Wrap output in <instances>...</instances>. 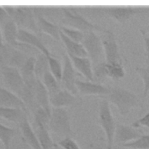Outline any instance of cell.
I'll return each instance as SVG.
<instances>
[{
  "mask_svg": "<svg viewBox=\"0 0 149 149\" xmlns=\"http://www.w3.org/2000/svg\"><path fill=\"white\" fill-rule=\"evenodd\" d=\"M109 93L100 97L116 106L119 114L125 118L136 108H143L142 98L136 93L119 86H109Z\"/></svg>",
  "mask_w": 149,
  "mask_h": 149,
  "instance_id": "obj_1",
  "label": "cell"
},
{
  "mask_svg": "<svg viewBox=\"0 0 149 149\" xmlns=\"http://www.w3.org/2000/svg\"><path fill=\"white\" fill-rule=\"evenodd\" d=\"M95 9L99 15L113 19L118 23L125 24L137 15L149 12L148 6L132 5L101 6Z\"/></svg>",
  "mask_w": 149,
  "mask_h": 149,
  "instance_id": "obj_2",
  "label": "cell"
},
{
  "mask_svg": "<svg viewBox=\"0 0 149 149\" xmlns=\"http://www.w3.org/2000/svg\"><path fill=\"white\" fill-rule=\"evenodd\" d=\"M61 11L62 26L73 28L84 33L89 31L102 33L107 29L98 24L91 23L74 9L62 6Z\"/></svg>",
  "mask_w": 149,
  "mask_h": 149,
  "instance_id": "obj_3",
  "label": "cell"
},
{
  "mask_svg": "<svg viewBox=\"0 0 149 149\" xmlns=\"http://www.w3.org/2000/svg\"><path fill=\"white\" fill-rule=\"evenodd\" d=\"M98 123L106 136L107 148L112 149L116 123L111 112L109 102L102 98H101L98 106Z\"/></svg>",
  "mask_w": 149,
  "mask_h": 149,
  "instance_id": "obj_4",
  "label": "cell"
},
{
  "mask_svg": "<svg viewBox=\"0 0 149 149\" xmlns=\"http://www.w3.org/2000/svg\"><path fill=\"white\" fill-rule=\"evenodd\" d=\"M49 130L65 137H71L73 135L69 113L66 108H51Z\"/></svg>",
  "mask_w": 149,
  "mask_h": 149,
  "instance_id": "obj_5",
  "label": "cell"
},
{
  "mask_svg": "<svg viewBox=\"0 0 149 149\" xmlns=\"http://www.w3.org/2000/svg\"><path fill=\"white\" fill-rule=\"evenodd\" d=\"M81 44L93 66L105 61L104 48L101 37L95 31L84 33V37Z\"/></svg>",
  "mask_w": 149,
  "mask_h": 149,
  "instance_id": "obj_6",
  "label": "cell"
},
{
  "mask_svg": "<svg viewBox=\"0 0 149 149\" xmlns=\"http://www.w3.org/2000/svg\"><path fill=\"white\" fill-rule=\"evenodd\" d=\"M100 36L104 48L106 63L123 64L122 55L114 32L106 29L105 31L101 33V35Z\"/></svg>",
  "mask_w": 149,
  "mask_h": 149,
  "instance_id": "obj_7",
  "label": "cell"
},
{
  "mask_svg": "<svg viewBox=\"0 0 149 149\" xmlns=\"http://www.w3.org/2000/svg\"><path fill=\"white\" fill-rule=\"evenodd\" d=\"M12 19L19 29H25L37 34L39 31L33 8L29 6H15Z\"/></svg>",
  "mask_w": 149,
  "mask_h": 149,
  "instance_id": "obj_8",
  "label": "cell"
},
{
  "mask_svg": "<svg viewBox=\"0 0 149 149\" xmlns=\"http://www.w3.org/2000/svg\"><path fill=\"white\" fill-rule=\"evenodd\" d=\"M1 73L5 88L17 95L24 86V81L19 69L8 66H1Z\"/></svg>",
  "mask_w": 149,
  "mask_h": 149,
  "instance_id": "obj_9",
  "label": "cell"
},
{
  "mask_svg": "<svg viewBox=\"0 0 149 149\" xmlns=\"http://www.w3.org/2000/svg\"><path fill=\"white\" fill-rule=\"evenodd\" d=\"M63 71L61 84L63 88H65L72 93L79 95L76 83L77 80L76 70L71 62L68 54L63 55Z\"/></svg>",
  "mask_w": 149,
  "mask_h": 149,
  "instance_id": "obj_10",
  "label": "cell"
},
{
  "mask_svg": "<svg viewBox=\"0 0 149 149\" xmlns=\"http://www.w3.org/2000/svg\"><path fill=\"white\" fill-rule=\"evenodd\" d=\"M50 104L54 108H65L77 106L81 104V97L68 90L62 88L59 91L49 97Z\"/></svg>",
  "mask_w": 149,
  "mask_h": 149,
  "instance_id": "obj_11",
  "label": "cell"
},
{
  "mask_svg": "<svg viewBox=\"0 0 149 149\" xmlns=\"http://www.w3.org/2000/svg\"><path fill=\"white\" fill-rule=\"evenodd\" d=\"M79 95H97L100 98L109 93V86L98 84L91 81L77 79L76 83Z\"/></svg>",
  "mask_w": 149,
  "mask_h": 149,
  "instance_id": "obj_12",
  "label": "cell"
},
{
  "mask_svg": "<svg viewBox=\"0 0 149 149\" xmlns=\"http://www.w3.org/2000/svg\"><path fill=\"white\" fill-rule=\"evenodd\" d=\"M17 41L20 43L25 44L29 47L38 50L40 53L47 56L52 55L41 39L33 32L25 29H19Z\"/></svg>",
  "mask_w": 149,
  "mask_h": 149,
  "instance_id": "obj_13",
  "label": "cell"
},
{
  "mask_svg": "<svg viewBox=\"0 0 149 149\" xmlns=\"http://www.w3.org/2000/svg\"><path fill=\"white\" fill-rule=\"evenodd\" d=\"M143 134L139 128L134 127L131 125L118 123L115 132L114 141L122 145L137 139Z\"/></svg>",
  "mask_w": 149,
  "mask_h": 149,
  "instance_id": "obj_14",
  "label": "cell"
},
{
  "mask_svg": "<svg viewBox=\"0 0 149 149\" xmlns=\"http://www.w3.org/2000/svg\"><path fill=\"white\" fill-rule=\"evenodd\" d=\"M34 14L38 31L49 36L53 39L61 41L59 25L52 22L40 13H34Z\"/></svg>",
  "mask_w": 149,
  "mask_h": 149,
  "instance_id": "obj_15",
  "label": "cell"
},
{
  "mask_svg": "<svg viewBox=\"0 0 149 149\" xmlns=\"http://www.w3.org/2000/svg\"><path fill=\"white\" fill-rule=\"evenodd\" d=\"M1 28L5 44L16 48L17 47L31 48L25 44L18 42L17 34L19 27L12 19L7 22L2 27H1Z\"/></svg>",
  "mask_w": 149,
  "mask_h": 149,
  "instance_id": "obj_16",
  "label": "cell"
},
{
  "mask_svg": "<svg viewBox=\"0 0 149 149\" xmlns=\"http://www.w3.org/2000/svg\"><path fill=\"white\" fill-rule=\"evenodd\" d=\"M68 55L75 70L87 80L93 81V65L90 59L88 57L77 56L69 54Z\"/></svg>",
  "mask_w": 149,
  "mask_h": 149,
  "instance_id": "obj_17",
  "label": "cell"
},
{
  "mask_svg": "<svg viewBox=\"0 0 149 149\" xmlns=\"http://www.w3.org/2000/svg\"><path fill=\"white\" fill-rule=\"evenodd\" d=\"M0 106L22 108L28 111L23 101L16 94L2 87H0Z\"/></svg>",
  "mask_w": 149,
  "mask_h": 149,
  "instance_id": "obj_18",
  "label": "cell"
},
{
  "mask_svg": "<svg viewBox=\"0 0 149 149\" xmlns=\"http://www.w3.org/2000/svg\"><path fill=\"white\" fill-rule=\"evenodd\" d=\"M19 126L21 131L23 141L28 144L32 149H41L37 136L34 130L32 128L28 118L22 122Z\"/></svg>",
  "mask_w": 149,
  "mask_h": 149,
  "instance_id": "obj_19",
  "label": "cell"
},
{
  "mask_svg": "<svg viewBox=\"0 0 149 149\" xmlns=\"http://www.w3.org/2000/svg\"><path fill=\"white\" fill-rule=\"evenodd\" d=\"M29 112L22 108L3 107L0 106V118L8 122L19 125L25 119L28 118Z\"/></svg>",
  "mask_w": 149,
  "mask_h": 149,
  "instance_id": "obj_20",
  "label": "cell"
},
{
  "mask_svg": "<svg viewBox=\"0 0 149 149\" xmlns=\"http://www.w3.org/2000/svg\"><path fill=\"white\" fill-rule=\"evenodd\" d=\"M35 101L37 107H41L51 113L49 95L42 82L37 79L35 87Z\"/></svg>",
  "mask_w": 149,
  "mask_h": 149,
  "instance_id": "obj_21",
  "label": "cell"
},
{
  "mask_svg": "<svg viewBox=\"0 0 149 149\" xmlns=\"http://www.w3.org/2000/svg\"><path fill=\"white\" fill-rule=\"evenodd\" d=\"M60 40L63 43L66 52L68 54L81 57H88L87 54L81 42L74 41L66 36H65L60 30Z\"/></svg>",
  "mask_w": 149,
  "mask_h": 149,
  "instance_id": "obj_22",
  "label": "cell"
},
{
  "mask_svg": "<svg viewBox=\"0 0 149 149\" xmlns=\"http://www.w3.org/2000/svg\"><path fill=\"white\" fill-rule=\"evenodd\" d=\"M35 63L36 56H29L19 69L25 83L35 82L37 80L35 74Z\"/></svg>",
  "mask_w": 149,
  "mask_h": 149,
  "instance_id": "obj_23",
  "label": "cell"
},
{
  "mask_svg": "<svg viewBox=\"0 0 149 149\" xmlns=\"http://www.w3.org/2000/svg\"><path fill=\"white\" fill-rule=\"evenodd\" d=\"M34 131L37 136L41 149H52L57 146L50 136L49 129L45 127H35Z\"/></svg>",
  "mask_w": 149,
  "mask_h": 149,
  "instance_id": "obj_24",
  "label": "cell"
},
{
  "mask_svg": "<svg viewBox=\"0 0 149 149\" xmlns=\"http://www.w3.org/2000/svg\"><path fill=\"white\" fill-rule=\"evenodd\" d=\"M35 127L49 129L51 113L41 107H37L33 112Z\"/></svg>",
  "mask_w": 149,
  "mask_h": 149,
  "instance_id": "obj_25",
  "label": "cell"
},
{
  "mask_svg": "<svg viewBox=\"0 0 149 149\" xmlns=\"http://www.w3.org/2000/svg\"><path fill=\"white\" fill-rule=\"evenodd\" d=\"M40 80L42 82L45 87L47 88L49 93V97L57 93L62 88L61 83L49 72V71L45 73Z\"/></svg>",
  "mask_w": 149,
  "mask_h": 149,
  "instance_id": "obj_26",
  "label": "cell"
},
{
  "mask_svg": "<svg viewBox=\"0 0 149 149\" xmlns=\"http://www.w3.org/2000/svg\"><path fill=\"white\" fill-rule=\"evenodd\" d=\"M144 67H136L135 71L141 77L144 84V88L142 95V101L144 105L145 100L147 97L149 91V58H146Z\"/></svg>",
  "mask_w": 149,
  "mask_h": 149,
  "instance_id": "obj_27",
  "label": "cell"
},
{
  "mask_svg": "<svg viewBox=\"0 0 149 149\" xmlns=\"http://www.w3.org/2000/svg\"><path fill=\"white\" fill-rule=\"evenodd\" d=\"M49 71L48 56L45 55L40 53L36 56L35 63V74L36 77L41 80L45 73Z\"/></svg>",
  "mask_w": 149,
  "mask_h": 149,
  "instance_id": "obj_28",
  "label": "cell"
},
{
  "mask_svg": "<svg viewBox=\"0 0 149 149\" xmlns=\"http://www.w3.org/2000/svg\"><path fill=\"white\" fill-rule=\"evenodd\" d=\"M17 133L16 129L6 126L0 122V141L5 149H10V142Z\"/></svg>",
  "mask_w": 149,
  "mask_h": 149,
  "instance_id": "obj_29",
  "label": "cell"
},
{
  "mask_svg": "<svg viewBox=\"0 0 149 149\" xmlns=\"http://www.w3.org/2000/svg\"><path fill=\"white\" fill-rule=\"evenodd\" d=\"M106 67L108 78H111L113 81H118L122 79L125 76V70L123 64L118 63H106Z\"/></svg>",
  "mask_w": 149,
  "mask_h": 149,
  "instance_id": "obj_30",
  "label": "cell"
},
{
  "mask_svg": "<svg viewBox=\"0 0 149 149\" xmlns=\"http://www.w3.org/2000/svg\"><path fill=\"white\" fill-rule=\"evenodd\" d=\"M108 78L106 62H102L93 66V81L103 84Z\"/></svg>",
  "mask_w": 149,
  "mask_h": 149,
  "instance_id": "obj_31",
  "label": "cell"
},
{
  "mask_svg": "<svg viewBox=\"0 0 149 149\" xmlns=\"http://www.w3.org/2000/svg\"><path fill=\"white\" fill-rule=\"evenodd\" d=\"M49 72L61 83L63 71V64L52 55L48 56Z\"/></svg>",
  "mask_w": 149,
  "mask_h": 149,
  "instance_id": "obj_32",
  "label": "cell"
},
{
  "mask_svg": "<svg viewBox=\"0 0 149 149\" xmlns=\"http://www.w3.org/2000/svg\"><path fill=\"white\" fill-rule=\"evenodd\" d=\"M122 146L130 149H149V134H143L137 139L123 144Z\"/></svg>",
  "mask_w": 149,
  "mask_h": 149,
  "instance_id": "obj_33",
  "label": "cell"
},
{
  "mask_svg": "<svg viewBox=\"0 0 149 149\" xmlns=\"http://www.w3.org/2000/svg\"><path fill=\"white\" fill-rule=\"evenodd\" d=\"M59 29L62 33L74 41L81 43L84 37V33L79 30L62 25H59Z\"/></svg>",
  "mask_w": 149,
  "mask_h": 149,
  "instance_id": "obj_34",
  "label": "cell"
},
{
  "mask_svg": "<svg viewBox=\"0 0 149 149\" xmlns=\"http://www.w3.org/2000/svg\"><path fill=\"white\" fill-rule=\"evenodd\" d=\"M58 144L63 149H80L77 143L71 137H64Z\"/></svg>",
  "mask_w": 149,
  "mask_h": 149,
  "instance_id": "obj_35",
  "label": "cell"
},
{
  "mask_svg": "<svg viewBox=\"0 0 149 149\" xmlns=\"http://www.w3.org/2000/svg\"><path fill=\"white\" fill-rule=\"evenodd\" d=\"M131 126L136 128H139L141 126L146 127L149 129V112L146 113L143 116L134 121Z\"/></svg>",
  "mask_w": 149,
  "mask_h": 149,
  "instance_id": "obj_36",
  "label": "cell"
},
{
  "mask_svg": "<svg viewBox=\"0 0 149 149\" xmlns=\"http://www.w3.org/2000/svg\"><path fill=\"white\" fill-rule=\"evenodd\" d=\"M11 19V17L3 6L0 5V26L2 27L4 24Z\"/></svg>",
  "mask_w": 149,
  "mask_h": 149,
  "instance_id": "obj_37",
  "label": "cell"
},
{
  "mask_svg": "<svg viewBox=\"0 0 149 149\" xmlns=\"http://www.w3.org/2000/svg\"><path fill=\"white\" fill-rule=\"evenodd\" d=\"M142 36L144 43V55L146 56V58H149V37H147L146 35H144Z\"/></svg>",
  "mask_w": 149,
  "mask_h": 149,
  "instance_id": "obj_38",
  "label": "cell"
},
{
  "mask_svg": "<svg viewBox=\"0 0 149 149\" xmlns=\"http://www.w3.org/2000/svg\"><path fill=\"white\" fill-rule=\"evenodd\" d=\"M140 31L141 33V34H142V36L144 35H146L147 33H149V24L144 27H143L141 29H140Z\"/></svg>",
  "mask_w": 149,
  "mask_h": 149,
  "instance_id": "obj_39",
  "label": "cell"
},
{
  "mask_svg": "<svg viewBox=\"0 0 149 149\" xmlns=\"http://www.w3.org/2000/svg\"><path fill=\"white\" fill-rule=\"evenodd\" d=\"M5 42L3 41V36H2V30L0 26V49H1L2 48H3L5 46Z\"/></svg>",
  "mask_w": 149,
  "mask_h": 149,
  "instance_id": "obj_40",
  "label": "cell"
},
{
  "mask_svg": "<svg viewBox=\"0 0 149 149\" xmlns=\"http://www.w3.org/2000/svg\"><path fill=\"white\" fill-rule=\"evenodd\" d=\"M88 149H104L103 147L100 145H91Z\"/></svg>",
  "mask_w": 149,
  "mask_h": 149,
  "instance_id": "obj_41",
  "label": "cell"
},
{
  "mask_svg": "<svg viewBox=\"0 0 149 149\" xmlns=\"http://www.w3.org/2000/svg\"><path fill=\"white\" fill-rule=\"evenodd\" d=\"M2 142L0 141V149H1V147H2Z\"/></svg>",
  "mask_w": 149,
  "mask_h": 149,
  "instance_id": "obj_42",
  "label": "cell"
}]
</instances>
